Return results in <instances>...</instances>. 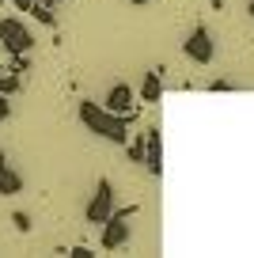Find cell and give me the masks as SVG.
Here are the masks:
<instances>
[{
  "label": "cell",
  "instance_id": "6da1fadb",
  "mask_svg": "<svg viewBox=\"0 0 254 258\" xmlns=\"http://www.w3.org/2000/svg\"><path fill=\"white\" fill-rule=\"evenodd\" d=\"M76 118L84 121V129H88V133L110 141V145H125V141H129V121L118 118V114H110L103 103L80 99V103H76Z\"/></svg>",
  "mask_w": 254,
  "mask_h": 258
},
{
  "label": "cell",
  "instance_id": "7a4b0ae2",
  "mask_svg": "<svg viewBox=\"0 0 254 258\" xmlns=\"http://www.w3.org/2000/svg\"><path fill=\"white\" fill-rule=\"evenodd\" d=\"M114 209H118L114 182H110V178H99V182H95V194H91V202H88V209H84V217H88L91 224H106V220L114 217Z\"/></svg>",
  "mask_w": 254,
  "mask_h": 258
},
{
  "label": "cell",
  "instance_id": "3957f363",
  "mask_svg": "<svg viewBox=\"0 0 254 258\" xmlns=\"http://www.w3.org/2000/svg\"><path fill=\"white\" fill-rule=\"evenodd\" d=\"M137 213V205H125V209H114V217L103 224V235H99V247L103 250H121L129 243V217Z\"/></svg>",
  "mask_w": 254,
  "mask_h": 258
},
{
  "label": "cell",
  "instance_id": "277c9868",
  "mask_svg": "<svg viewBox=\"0 0 254 258\" xmlns=\"http://www.w3.org/2000/svg\"><path fill=\"white\" fill-rule=\"evenodd\" d=\"M0 49H8L12 57H16V53H31V49H34V34L27 31L16 16L0 19Z\"/></svg>",
  "mask_w": 254,
  "mask_h": 258
},
{
  "label": "cell",
  "instance_id": "5b68a950",
  "mask_svg": "<svg viewBox=\"0 0 254 258\" xmlns=\"http://www.w3.org/2000/svg\"><path fill=\"white\" fill-rule=\"evenodd\" d=\"M106 110L110 114H118V118H125V121H137V114H141V106H137V95H133V88L129 84H114L110 91H106Z\"/></svg>",
  "mask_w": 254,
  "mask_h": 258
},
{
  "label": "cell",
  "instance_id": "8992f818",
  "mask_svg": "<svg viewBox=\"0 0 254 258\" xmlns=\"http://www.w3.org/2000/svg\"><path fill=\"white\" fill-rule=\"evenodd\" d=\"M182 53L190 57V61H198V64H209L213 61V34H209V27H194L190 34H186V42H182Z\"/></svg>",
  "mask_w": 254,
  "mask_h": 258
},
{
  "label": "cell",
  "instance_id": "52a82bcc",
  "mask_svg": "<svg viewBox=\"0 0 254 258\" xmlns=\"http://www.w3.org/2000/svg\"><path fill=\"white\" fill-rule=\"evenodd\" d=\"M144 137H148V148H144V167H148L152 175H163V133H159V125H152Z\"/></svg>",
  "mask_w": 254,
  "mask_h": 258
},
{
  "label": "cell",
  "instance_id": "ba28073f",
  "mask_svg": "<svg viewBox=\"0 0 254 258\" xmlns=\"http://www.w3.org/2000/svg\"><path fill=\"white\" fill-rule=\"evenodd\" d=\"M141 103H159L163 99V69H152V73H144V80H141Z\"/></svg>",
  "mask_w": 254,
  "mask_h": 258
},
{
  "label": "cell",
  "instance_id": "9c48e42d",
  "mask_svg": "<svg viewBox=\"0 0 254 258\" xmlns=\"http://www.w3.org/2000/svg\"><path fill=\"white\" fill-rule=\"evenodd\" d=\"M12 194H23V175L16 167H0V198H12Z\"/></svg>",
  "mask_w": 254,
  "mask_h": 258
},
{
  "label": "cell",
  "instance_id": "30bf717a",
  "mask_svg": "<svg viewBox=\"0 0 254 258\" xmlns=\"http://www.w3.org/2000/svg\"><path fill=\"white\" fill-rule=\"evenodd\" d=\"M19 91H23V80H19V73H12V69H0V95H12V99H16Z\"/></svg>",
  "mask_w": 254,
  "mask_h": 258
},
{
  "label": "cell",
  "instance_id": "8fae6325",
  "mask_svg": "<svg viewBox=\"0 0 254 258\" xmlns=\"http://www.w3.org/2000/svg\"><path fill=\"white\" fill-rule=\"evenodd\" d=\"M144 148H148V137H144V133H137V137L125 141V156L133 163H144Z\"/></svg>",
  "mask_w": 254,
  "mask_h": 258
},
{
  "label": "cell",
  "instance_id": "7c38bea8",
  "mask_svg": "<svg viewBox=\"0 0 254 258\" xmlns=\"http://www.w3.org/2000/svg\"><path fill=\"white\" fill-rule=\"evenodd\" d=\"M31 16L38 19L42 27H57V16H53V8H46V4H38V0H34V8H31Z\"/></svg>",
  "mask_w": 254,
  "mask_h": 258
},
{
  "label": "cell",
  "instance_id": "4fadbf2b",
  "mask_svg": "<svg viewBox=\"0 0 254 258\" xmlns=\"http://www.w3.org/2000/svg\"><path fill=\"white\" fill-rule=\"evenodd\" d=\"M12 224H16V232H31V217H27V213H12Z\"/></svg>",
  "mask_w": 254,
  "mask_h": 258
},
{
  "label": "cell",
  "instance_id": "5bb4252c",
  "mask_svg": "<svg viewBox=\"0 0 254 258\" xmlns=\"http://www.w3.org/2000/svg\"><path fill=\"white\" fill-rule=\"evenodd\" d=\"M12 118V95H0V125Z\"/></svg>",
  "mask_w": 254,
  "mask_h": 258
},
{
  "label": "cell",
  "instance_id": "9a60e30c",
  "mask_svg": "<svg viewBox=\"0 0 254 258\" xmlns=\"http://www.w3.org/2000/svg\"><path fill=\"white\" fill-rule=\"evenodd\" d=\"M69 254H72V258H95V254H91V247H72Z\"/></svg>",
  "mask_w": 254,
  "mask_h": 258
},
{
  "label": "cell",
  "instance_id": "2e32d148",
  "mask_svg": "<svg viewBox=\"0 0 254 258\" xmlns=\"http://www.w3.org/2000/svg\"><path fill=\"white\" fill-rule=\"evenodd\" d=\"M12 4H16V12H31L34 8V0H12Z\"/></svg>",
  "mask_w": 254,
  "mask_h": 258
},
{
  "label": "cell",
  "instance_id": "e0dca14e",
  "mask_svg": "<svg viewBox=\"0 0 254 258\" xmlns=\"http://www.w3.org/2000/svg\"><path fill=\"white\" fill-rule=\"evenodd\" d=\"M38 4H46V8H57V4H65V0H38Z\"/></svg>",
  "mask_w": 254,
  "mask_h": 258
},
{
  "label": "cell",
  "instance_id": "ac0fdd59",
  "mask_svg": "<svg viewBox=\"0 0 254 258\" xmlns=\"http://www.w3.org/2000/svg\"><path fill=\"white\" fill-rule=\"evenodd\" d=\"M0 167H8V156H4V152H0Z\"/></svg>",
  "mask_w": 254,
  "mask_h": 258
},
{
  "label": "cell",
  "instance_id": "d6986e66",
  "mask_svg": "<svg viewBox=\"0 0 254 258\" xmlns=\"http://www.w3.org/2000/svg\"><path fill=\"white\" fill-rule=\"evenodd\" d=\"M246 12H250V19H254V0H250V4H246Z\"/></svg>",
  "mask_w": 254,
  "mask_h": 258
},
{
  "label": "cell",
  "instance_id": "ffe728a7",
  "mask_svg": "<svg viewBox=\"0 0 254 258\" xmlns=\"http://www.w3.org/2000/svg\"><path fill=\"white\" fill-rule=\"evenodd\" d=\"M129 4H137V8H141V4H148V0H129Z\"/></svg>",
  "mask_w": 254,
  "mask_h": 258
},
{
  "label": "cell",
  "instance_id": "44dd1931",
  "mask_svg": "<svg viewBox=\"0 0 254 258\" xmlns=\"http://www.w3.org/2000/svg\"><path fill=\"white\" fill-rule=\"evenodd\" d=\"M0 4H4V0H0Z\"/></svg>",
  "mask_w": 254,
  "mask_h": 258
}]
</instances>
